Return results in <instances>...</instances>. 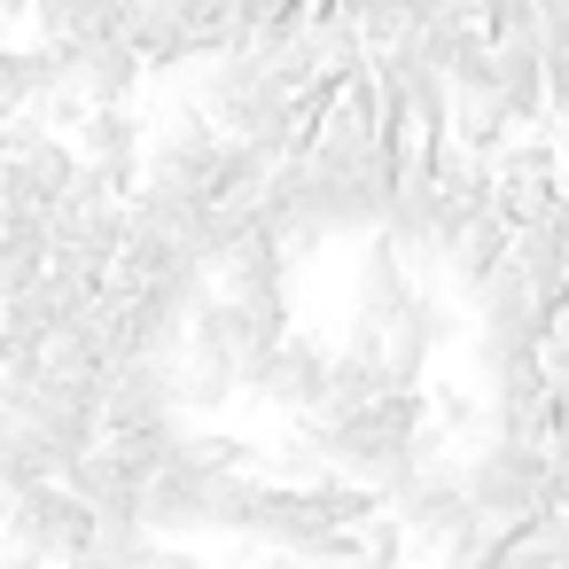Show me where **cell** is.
<instances>
[{
	"mask_svg": "<svg viewBox=\"0 0 569 569\" xmlns=\"http://www.w3.org/2000/svg\"><path fill=\"white\" fill-rule=\"evenodd\" d=\"M460 468H468V507H476L483 522L522 530V522L546 515V452H538V445H522V437H483V445L460 452Z\"/></svg>",
	"mask_w": 569,
	"mask_h": 569,
	"instance_id": "cell-1",
	"label": "cell"
},
{
	"mask_svg": "<svg viewBox=\"0 0 569 569\" xmlns=\"http://www.w3.org/2000/svg\"><path fill=\"white\" fill-rule=\"evenodd\" d=\"M94 538V515L63 491V483H24V491H0V553H32L48 569L79 561Z\"/></svg>",
	"mask_w": 569,
	"mask_h": 569,
	"instance_id": "cell-2",
	"label": "cell"
},
{
	"mask_svg": "<svg viewBox=\"0 0 569 569\" xmlns=\"http://www.w3.org/2000/svg\"><path fill=\"white\" fill-rule=\"evenodd\" d=\"M382 515L406 530V546L413 553H429V569H437V553L452 546V530L476 515L468 507V468H460V452H437V460H421L390 499H382Z\"/></svg>",
	"mask_w": 569,
	"mask_h": 569,
	"instance_id": "cell-3",
	"label": "cell"
},
{
	"mask_svg": "<svg viewBox=\"0 0 569 569\" xmlns=\"http://www.w3.org/2000/svg\"><path fill=\"white\" fill-rule=\"evenodd\" d=\"M320 538H336V530H328V515H320V499L258 476V491H250V522H242V546L281 553V561H305Z\"/></svg>",
	"mask_w": 569,
	"mask_h": 569,
	"instance_id": "cell-4",
	"label": "cell"
},
{
	"mask_svg": "<svg viewBox=\"0 0 569 569\" xmlns=\"http://www.w3.org/2000/svg\"><path fill=\"white\" fill-rule=\"evenodd\" d=\"M553 203H561V157H553L546 133H522V141L491 164V211H507L515 227H530V219H546Z\"/></svg>",
	"mask_w": 569,
	"mask_h": 569,
	"instance_id": "cell-5",
	"label": "cell"
},
{
	"mask_svg": "<svg viewBox=\"0 0 569 569\" xmlns=\"http://www.w3.org/2000/svg\"><path fill=\"white\" fill-rule=\"evenodd\" d=\"M515 234H522V227H515L507 211H483V219L460 227V242H452V258H445V297H452L460 312H468L507 266H515Z\"/></svg>",
	"mask_w": 569,
	"mask_h": 569,
	"instance_id": "cell-6",
	"label": "cell"
},
{
	"mask_svg": "<svg viewBox=\"0 0 569 569\" xmlns=\"http://www.w3.org/2000/svg\"><path fill=\"white\" fill-rule=\"evenodd\" d=\"M63 491L94 515V522H141V499H149V476L118 452V445H94L71 476H63Z\"/></svg>",
	"mask_w": 569,
	"mask_h": 569,
	"instance_id": "cell-7",
	"label": "cell"
},
{
	"mask_svg": "<svg viewBox=\"0 0 569 569\" xmlns=\"http://www.w3.org/2000/svg\"><path fill=\"white\" fill-rule=\"evenodd\" d=\"M63 63H71V94L87 110H118L149 87V63L133 40H87V48H63Z\"/></svg>",
	"mask_w": 569,
	"mask_h": 569,
	"instance_id": "cell-8",
	"label": "cell"
},
{
	"mask_svg": "<svg viewBox=\"0 0 569 569\" xmlns=\"http://www.w3.org/2000/svg\"><path fill=\"white\" fill-rule=\"evenodd\" d=\"M328 367H336V343H312V336H289V343L273 351V367H266V382H258V398H266L273 413H289V421H305V413H320V406H328Z\"/></svg>",
	"mask_w": 569,
	"mask_h": 569,
	"instance_id": "cell-9",
	"label": "cell"
},
{
	"mask_svg": "<svg viewBox=\"0 0 569 569\" xmlns=\"http://www.w3.org/2000/svg\"><path fill=\"white\" fill-rule=\"evenodd\" d=\"M515 273L538 289V305H546V312H561V305H569V196H561L546 219H530V227L515 234Z\"/></svg>",
	"mask_w": 569,
	"mask_h": 569,
	"instance_id": "cell-10",
	"label": "cell"
},
{
	"mask_svg": "<svg viewBox=\"0 0 569 569\" xmlns=\"http://www.w3.org/2000/svg\"><path fill=\"white\" fill-rule=\"evenodd\" d=\"M413 289H421V281H413L382 242H367V250H359V273H351V328H359V336L398 328V312L413 305Z\"/></svg>",
	"mask_w": 569,
	"mask_h": 569,
	"instance_id": "cell-11",
	"label": "cell"
},
{
	"mask_svg": "<svg viewBox=\"0 0 569 569\" xmlns=\"http://www.w3.org/2000/svg\"><path fill=\"white\" fill-rule=\"evenodd\" d=\"M491 71H499V102L522 133H546V40L522 32V40H499L491 48Z\"/></svg>",
	"mask_w": 569,
	"mask_h": 569,
	"instance_id": "cell-12",
	"label": "cell"
},
{
	"mask_svg": "<svg viewBox=\"0 0 569 569\" xmlns=\"http://www.w3.org/2000/svg\"><path fill=\"white\" fill-rule=\"evenodd\" d=\"M32 40H48V48L126 40V17H118V0H32Z\"/></svg>",
	"mask_w": 569,
	"mask_h": 569,
	"instance_id": "cell-13",
	"label": "cell"
},
{
	"mask_svg": "<svg viewBox=\"0 0 569 569\" xmlns=\"http://www.w3.org/2000/svg\"><path fill=\"white\" fill-rule=\"evenodd\" d=\"M312 499H320L328 530H367V522L382 515V499H375L367 483H351V476H328V483H312Z\"/></svg>",
	"mask_w": 569,
	"mask_h": 569,
	"instance_id": "cell-14",
	"label": "cell"
},
{
	"mask_svg": "<svg viewBox=\"0 0 569 569\" xmlns=\"http://www.w3.org/2000/svg\"><path fill=\"white\" fill-rule=\"evenodd\" d=\"M483 9V32H491V48L499 40H522V32H538V0H476Z\"/></svg>",
	"mask_w": 569,
	"mask_h": 569,
	"instance_id": "cell-15",
	"label": "cell"
},
{
	"mask_svg": "<svg viewBox=\"0 0 569 569\" xmlns=\"http://www.w3.org/2000/svg\"><path fill=\"white\" fill-rule=\"evenodd\" d=\"M538 40L546 56H569V0H538Z\"/></svg>",
	"mask_w": 569,
	"mask_h": 569,
	"instance_id": "cell-16",
	"label": "cell"
},
{
	"mask_svg": "<svg viewBox=\"0 0 569 569\" xmlns=\"http://www.w3.org/2000/svg\"><path fill=\"white\" fill-rule=\"evenodd\" d=\"M553 157H561V196H569V133L553 141Z\"/></svg>",
	"mask_w": 569,
	"mask_h": 569,
	"instance_id": "cell-17",
	"label": "cell"
}]
</instances>
